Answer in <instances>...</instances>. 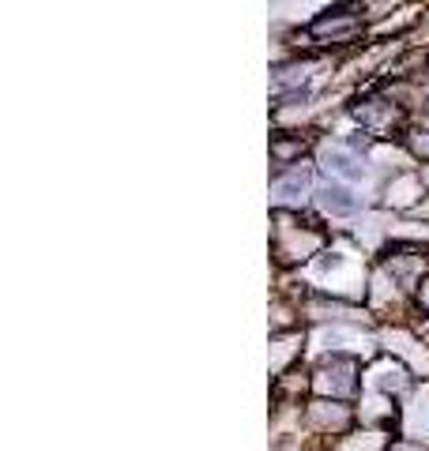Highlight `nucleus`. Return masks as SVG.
<instances>
[{
	"label": "nucleus",
	"instance_id": "obj_1",
	"mask_svg": "<svg viewBox=\"0 0 429 451\" xmlns=\"http://www.w3.org/2000/svg\"><path fill=\"white\" fill-rule=\"evenodd\" d=\"M321 203H324V211H332V215H350L358 207L354 192H350L347 184H324V189H321Z\"/></svg>",
	"mask_w": 429,
	"mask_h": 451
},
{
	"label": "nucleus",
	"instance_id": "obj_2",
	"mask_svg": "<svg viewBox=\"0 0 429 451\" xmlns=\"http://www.w3.org/2000/svg\"><path fill=\"white\" fill-rule=\"evenodd\" d=\"M328 166H332L335 173H343V177H350V181H358V177H361V166H354V158H350V155H343V151L328 155Z\"/></svg>",
	"mask_w": 429,
	"mask_h": 451
},
{
	"label": "nucleus",
	"instance_id": "obj_3",
	"mask_svg": "<svg viewBox=\"0 0 429 451\" xmlns=\"http://www.w3.org/2000/svg\"><path fill=\"white\" fill-rule=\"evenodd\" d=\"M305 181H309V173H301V170H298L294 177L279 181V192H282V196H294V192H301V189H305Z\"/></svg>",
	"mask_w": 429,
	"mask_h": 451
}]
</instances>
